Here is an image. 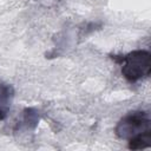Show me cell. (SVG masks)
<instances>
[{"label":"cell","mask_w":151,"mask_h":151,"mask_svg":"<svg viewBox=\"0 0 151 151\" xmlns=\"http://www.w3.org/2000/svg\"><path fill=\"white\" fill-rule=\"evenodd\" d=\"M111 58L120 65L122 76L131 84L143 80L150 76L151 53L146 50H134L122 55H111Z\"/></svg>","instance_id":"1"},{"label":"cell","mask_w":151,"mask_h":151,"mask_svg":"<svg viewBox=\"0 0 151 151\" xmlns=\"http://www.w3.org/2000/svg\"><path fill=\"white\" fill-rule=\"evenodd\" d=\"M127 147L130 150H144L151 147V132L144 133L127 142Z\"/></svg>","instance_id":"5"},{"label":"cell","mask_w":151,"mask_h":151,"mask_svg":"<svg viewBox=\"0 0 151 151\" xmlns=\"http://www.w3.org/2000/svg\"><path fill=\"white\" fill-rule=\"evenodd\" d=\"M149 132H151V117L149 111L144 110H136L126 113L114 127L116 136L127 142Z\"/></svg>","instance_id":"2"},{"label":"cell","mask_w":151,"mask_h":151,"mask_svg":"<svg viewBox=\"0 0 151 151\" xmlns=\"http://www.w3.org/2000/svg\"><path fill=\"white\" fill-rule=\"evenodd\" d=\"M14 97V88L8 84H0V120H4L11 109Z\"/></svg>","instance_id":"4"},{"label":"cell","mask_w":151,"mask_h":151,"mask_svg":"<svg viewBox=\"0 0 151 151\" xmlns=\"http://www.w3.org/2000/svg\"><path fill=\"white\" fill-rule=\"evenodd\" d=\"M40 113L34 107H26L21 112V118L15 124L14 131H34L39 124Z\"/></svg>","instance_id":"3"}]
</instances>
